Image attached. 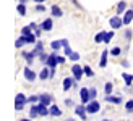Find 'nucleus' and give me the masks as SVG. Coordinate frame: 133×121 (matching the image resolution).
I'll return each instance as SVG.
<instances>
[{
    "label": "nucleus",
    "instance_id": "obj_1",
    "mask_svg": "<svg viewBox=\"0 0 133 121\" xmlns=\"http://www.w3.org/2000/svg\"><path fill=\"white\" fill-rule=\"evenodd\" d=\"M71 74H73V78H75V81H81V78L84 76V68L81 65H73L71 66Z\"/></svg>",
    "mask_w": 133,
    "mask_h": 121
},
{
    "label": "nucleus",
    "instance_id": "obj_2",
    "mask_svg": "<svg viewBox=\"0 0 133 121\" xmlns=\"http://www.w3.org/2000/svg\"><path fill=\"white\" fill-rule=\"evenodd\" d=\"M109 24H110V28L112 29H120L123 24V18H120V15H115V16H112L109 19Z\"/></svg>",
    "mask_w": 133,
    "mask_h": 121
},
{
    "label": "nucleus",
    "instance_id": "obj_3",
    "mask_svg": "<svg viewBox=\"0 0 133 121\" xmlns=\"http://www.w3.org/2000/svg\"><path fill=\"white\" fill-rule=\"evenodd\" d=\"M75 113H76V116L81 118V121H86V119H88V110H86V105H84V103L76 105V107H75Z\"/></svg>",
    "mask_w": 133,
    "mask_h": 121
},
{
    "label": "nucleus",
    "instance_id": "obj_4",
    "mask_svg": "<svg viewBox=\"0 0 133 121\" xmlns=\"http://www.w3.org/2000/svg\"><path fill=\"white\" fill-rule=\"evenodd\" d=\"M86 110H88V115H94L101 110V103L97 102V100H91V102L86 105Z\"/></svg>",
    "mask_w": 133,
    "mask_h": 121
},
{
    "label": "nucleus",
    "instance_id": "obj_5",
    "mask_svg": "<svg viewBox=\"0 0 133 121\" xmlns=\"http://www.w3.org/2000/svg\"><path fill=\"white\" fill-rule=\"evenodd\" d=\"M79 99H81V103H84V105H88L91 102L89 89H88V87H81V89H79Z\"/></svg>",
    "mask_w": 133,
    "mask_h": 121
},
{
    "label": "nucleus",
    "instance_id": "obj_6",
    "mask_svg": "<svg viewBox=\"0 0 133 121\" xmlns=\"http://www.w3.org/2000/svg\"><path fill=\"white\" fill-rule=\"evenodd\" d=\"M52 100H54V97H52L50 94H47V92L39 94V103H42L45 107H50L52 105Z\"/></svg>",
    "mask_w": 133,
    "mask_h": 121
},
{
    "label": "nucleus",
    "instance_id": "obj_7",
    "mask_svg": "<svg viewBox=\"0 0 133 121\" xmlns=\"http://www.w3.org/2000/svg\"><path fill=\"white\" fill-rule=\"evenodd\" d=\"M23 74H24V79H26V81H29V82H34L36 78H37V74L29 68V66H26V68L23 70Z\"/></svg>",
    "mask_w": 133,
    "mask_h": 121
},
{
    "label": "nucleus",
    "instance_id": "obj_8",
    "mask_svg": "<svg viewBox=\"0 0 133 121\" xmlns=\"http://www.w3.org/2000/svg\"><path fill=\"white\" fill-rule=\"evenodd\" d=\"M49 66V68H55V66L58 65V55H57V52H52L50 55H49V60H47V63H45Z\"/></svg>",
    "mask_w": 133,
    "mask_h": 121
},
{
    "label": "nucleus",
    "instance_id": "obj_9",
    "mask_svg": "<svg viewBox=\"0 0 133 121\" xmlns=\"http://www.w3.org/2000/svg\"><path fill=\"white\" fill-rule=\"evenodd\" d=\"M75 82H76L75 78H65V79H63V84H62L63 90H65V92H68V90L71 89V87L75 86Z\"/></svg>",
    "mask_w": 133,
    "mask_h": 121
},
{
    "label": "nucleus",
    "instance_id": "obj_10",
    "mask_svg": "<svg viewBox=\"0 0 133 121\" xmlns=\"http://www.w3.org/2000/svg\"><path fill=\"white\" fill-rule=\"evenodd\" d=\"M42 28V31H45V32H49V31H52V28H54V21H52V18H47V19H44V21L39 24Z\"/></svg>",
    "mask_w": 133,
    "mask_h": 121
},
{
    "label": "nucleus",
    "instance_id": "obj_11",
    "mask_svg": "<svg viewBox=\"0 0 133 121\" xmlns=\"http://www.w3.org/2000/svg\"><path fill=\"white\" fill-rule=\"evenodd\" d=\"M105 102L107 103H114V105H120L122 103V95H105Z\"/></svg>",
    "mask_w": 133,
    "mask_h": 121
},
{
    "label": "nucleus",
    "instance_id": "obj_12",
    "mask_svg": "<svg viewBox=\"0 0 133 121\" xmlns=\"http://www.w3.org/2000/svg\"><path fill=\"white\" fill-rule=\"evenodd\" d=\"M26 103H28V97L23 92H18L15 97V105H26Z\"/></svg>",
    "mask_w": 133,
    "mask_h": 121
},
{
    "label": "nucleus",
    "instance_id": "obj_13",
    "mask_svg": "<svg viewBox=\"0 0 133 121\" xmlns=\"http://www.w3.org/2000/svg\"><path fill=\"white\" fill-rule=\"evenodd\" d=\"M39 79L41 81H47V79H50V68L47 65L44 66V68L41 70V73H39Z\"/></svg>",
    "mask_w": 133,
    "mask_h": 121
},
{
    "label": "nucleus",
    "instance_id": "obj_14",
    "mask_svg": "<svg viewBox=\"0 0 133 121\" xmlns=\"http://www.w3.org/2000/svg\"><path fill=\"white\" fill-rule=\"evenodd\" d=\"M21 57L26 60V63H28V65H32V62H34V58H36V53L34 52H23L21 53Z\"/></svg>",
    "mask_w": 133,
    "mask_h": 121
},
{
    "label": "nucleus",
    "instance_id": "obj_15",
    "mask_svg": "<svg viewBox=\"0 0 133 121\" xmlns=\"http://www.w3.org/2000/svg\"><path fill=\"white\" fill-rule=\"evenodd\" d=\"M107 55H110V50L105 49L101 53V60H99V66H101V68H105V66H107Z\"/></svg>",
    "mask_w": 133,
    "mask_h": 121
},
{
    "label": "nucleus",
    "instance_id": "obj_16",
    "mask_svg": "<svg viewBox=\"0 0 133 121\" xmlns=\"http://www.w3.org/2000/svg\"><path fill=\"white\" fill-rule=\"evenodd\" d=\"M131 21H133V8H130V10H127V11L123 13V24L127 26Z\"/></svg>",
    "mask_w": 133,
    "mask_h": 121
},
{
    "label": "nucleus",
    "instance_id": "obj_17",
    "mask_svg": "<svg viewBox=\"0 0 133 121\" xmlns=\"http://www.w3.org/2000/svg\"><path fill=\"white\" fill-rule=\"evenodd\" d=\"M32 52L36 53V57H39V55L44 52V42H42V40H37V42L34 44V49H32Z\"/></svg>",
    "mask_w": 133,
    "mask_h": 121
},
{
    "label": "nucleus",
    "instance_id": "obj_18",
    "mask_svg": "<svg viewBox=\"0 0 133 121\" xmlns=\"http://www.w3.org/2000/svg\"><path fill=\"white\" fill-rule=\"evenodd\" d=\"M115 10H117V15H123V13L127 11V2H125V0H120V2L117 3V6H115Z\"/></svg>",
    "mask_w": 133,
    "mask_h": 121
},
{
    "label": "nucleus",
    "instance_id": "obj_19",
    "mask_svg": "<svg viewBox=\"0 0 133 121\" xmlns=\"http://www.w3.org/2000/svg\"><path fill=\"white\" fill-rule=\"evenodd\" d=\"M50 11H52V16H55V18L63 16V11H62V8H60L58 5H52V6H50Z\"/></svg>",
    "mask_w": 133,
    "mask_h": 121
},
{
    "label": "nucleus",
    "instance_id": "obj_20",
    "mask_svg": "<svg viewBox=\"0 0 133 121\" xmlns=\"http://www.w3.org/2000/svg\"><path fill=\"white\" fill-rule=\"evenodd\" d=\"M49 111H50V116H62V110L58 108L55 103H52L49 107Z\"/></svg>",
    "mask_w": 133,
    "mask_h": 121
},
{
    "label": "nucleus",
    "instance_id": "obj_21",
    "mask_svg": "<svg viewBox=\"0 0 133 121\" xmlns=\"http://www.w3.org/2000/svg\"><path fill=\"white\" fill-rule=\"evenodd\" d=\"M37 107H39V116H50L49 107H45L42 103H37Z\"/></svg>",
    "mask_w": 133,
    "mask_h": 121
},
{
    "label": "nucleus",
    "instance_id": "obj_22",
    "mask_svg": "<svg viewBox=\"0 0 133 121\" xmlns=\"http://www.w3.org/2000/svg\"><path fill=\"white\" fill-rule=\"evenodd\" d=\"M39 116V107H37V103H32L31 105V108H29V118H37Z\"/></svg>",
    "mask_w": 133,
    "mask_h": 121
},
{
    "label": "nucleus",
    "instance_id": "obj_23",
    "mask_svg": "<svg viewBox=\"0 0 133 121\" xmlns=\"http://www.w3.org/2000/svg\"><path fill=\"white\" fill-rule=\"evenodd\" d=\"M105 34H107V31H101V32H97V34L94 36V42H96V44H101V42H104Z\"/></svg>",
    "mask_w": 133,
    "mask_h": 121
},
{
    "label": "nucleus",
    "instance_id": "obj_24",
    "mask_svg": "<svg viewBox=\"0 0 133 121\" xmlns=\"http://www.w3.org/2000/svg\"><path fill=\"white\" fill-rule=\"evenodd\" d=\"M122 78L125 81V84H127L128 87H131V84H133V74H130V73H123Z\"/></svg>",
    "mask_w": 133,
    "mask_h": 121
},
{
    "label": "nucleus",
    "instance_id": "obj_25",
    "mask_svg": "<svg viewBox=\"0 0 133 121\" xmlns=\"http://www.w3.org/2000/svg\"><path fill=\"white\" fill-rule=\"evenodd\" d=\"M62 47H63L62 45V40H52V42H50V49L54 50V52H58Z\"/></svg>",
    "mask_w": 133,
    "mask_h": 121
},
{
    "label": "nucleus",
    "instance_id": "obj_26",
    "mask_svg": "<svg viewBox=\"0 0 133 121\" xmlns=\"http://www.w3.org/2000/svg\"><path fill=\"white\" fill-rule=\"evenodd\" d=\"M104 92H105V95H110V94L114 92V84H112V82H105L104 84Z\"/></svg>",
    "mask_w": 133,
    "mask_h": 121
},
{
    "label": "nucleus",
    "instance_id": "obj_27",
    "mask_svg": "<svg viewBox=\"0 0 133 121\" xmlns=\"http://www.w3.org/2000/svg\"><path fill=\"white\" fill-rule=\"evenodd\" d=\"M16 11H18L21 16H24V15H26V3H18V5H16Z\"/></svg>",
    "mask_w": 133,
    "mask_h": 121
},
{
    "label": "nucleus",
    "instance_id": "obj_28",
    "mask_svg": "<svg viewBox=\"0 0 133 121\" xmlns=\"http://www.w3.org/2000/svg\"><path fill=\"white\" fill-rule=\"evenodd\" d=\"M26 44V39H24V36H19L18 39H16V42H15V47L16 49H21V47Z\"/></svg>",
    "mask_w": 133,
    "mask_h": 121
},
{
    "label": "nucleus",
    "instance_id": "obj_29",
    "mask_svg": "<svg viewBox=\"0 0 133 121\" xmlns=\"http://www.w3.org/2000/svg\"><path fill=\"white\" fill-rule=\"evenodd\" d=\"M83 68H84V76H88V78H94V71L91 70V66H88V65H84Z\"/></svg>",
    "mask_w": 133,
    "mask_h": 121
},
{
    "label": "nucleus",
    "instance_id": "obj_30",
    "mask_svg": "<svg viewBox=\"0 0 133 121\" xmlns=\"http://www.w3.org/2000/svg\"><path fill=\"white\" fill-rule=\"evenodd\" d=\"M110 55L112 57H120L122 55V49H120V47H114V49H110Z\"/></svg>",
    "mask_w": 133,
    "mask_h": 121
},
{
    "label": "nucleus",
    "instance_id": "obj_31",
    "mask_svg": "<svg viewBox=\"0 0 133 121\" xmlns=\"http://www.w3.org/2000/svg\"><path fill=\"white\" fill-rule=\"evenodd\" d=\"M31 32H34V31H32V29H31V26L28 24V26H24V28L21 29V36H29Z\"/></svg>",
    "mask_w": 133,
    "mask_h": 121
},
{
    "label": "nucleus",
    "instance_id": "obj_32",
    "mask_svg": "<svg viewBox=\"0 0 133 121\" xmlns=\"http://www.w3.org/2000/svg\"><path fill=\"white\" fill-rule=\"evenodd\" d=\"M114 39V31H109L107 34H105V39H104V44H109L110 40Z\"/></svg>",
    "mask_w": 133,
    "mask_h": 121
},
{
    "label": "nucleus",
    "instance_id": "obj_33",
    "mask_svg": "<svg viewBox=\"0 0 133 121\" xmlns=\"http://www.w3.org/2000/svg\"><path fill=\"white\" fill-rule=\"evenodd\" d=\"M28 103H39V95H29L28 97Z\"/></svg>",
    "mask_w": 133,
    "mask_h": 121
},
{
    "label": "nucleus",
    "instance_id": "obj_34",
    "mask_svg": "<svg viewBox=\"0 0 133 121\" xmlns=\"http://www.w3.org/2000/svg\"><path fill=\"white\" fill-rule=\"evenodd\" d=\"M89 97H91V100H96V97H97V89L96 87H91L89 89Z\"/></svg>",
    "mask_w": 133,
    "mask_h": 121
},
{
    "label": "nucleus",
    "instance_id": "obj_35",
    "mask_svg": "<svg viewBox=\"0 0 133 121\" xmlns=\"http://www.w3.org/2000/svg\"><path fill=\"white\" fill-rule=\"evenodd\" d=\"M39 60H41V63H47V60H49V55H47V53H45V52H42L41 53V55H39Z\"/></svg>",
    "mask_w": 133,
    "mask_h": 121
},
{
    "label": "nucleus",
    "instance_id": "obj_36",
    "mask_svg": "<svg viewBox=\"0 0 133 121\" xmlns=\"http://www.w3.org/2000/svg\"><path fill=\"white\" fill-rule=\"evenodd\" d=\"M79 57H81V55H79L78 52H73V53H71V55H70L68 58L71 60V62H78V60H79Z\"/></svg>",
    "mask_w": 133,
    "mask_h": 121
},
{
    "label": "nucleus",
    "instance_id": "obj_37",
    "mask_svg": "<svg viewBox=\"0 0 133 121\" xmlns=\"http://www.w3.org/2000/svg\"><path fill=\"white\" fill-rule=\"evenodd\" d=\"M36 11H37V13H44V11H45L44 3H36Z\"/></svg>",
    "mask_w": 133,
    "mask_h": 121
},
{
    "label": "nucleus",
    "instance_id": "obj_38",
    "mask_svg": "<svg viewBox=\"0 0 133 121\" xmlns=\"http://www.w3.org/2000/svg\"><path fill=\"white\" fill-rule=\"evenodd\" d=\"M125 110H127V111H133V100H128V102L125 103Z\"/></svg>",
    "mask_w": 133,
    "mask_h": 121
},
{
    "label": "nucleus",
    "instance_id": "obj_39",
    "mask_svg": "<svg viewBox=\"0 0 133 121\" xmlns=\"http://www.w3.org/2000/svg\"><path fill=\"white\" fill-rule=\"evenodd\" d=\"M63 53H65V55H66V57H70V55H71V53H73V50L70 49V45H66V47H63Z\"/></svg>",
    "mask_w": 133,
    "mask_h": 121
},
{
    "label": "nucleus",
    "instance_id": "obj_40",
    "mask_svg": "<svg viewBox=\"0 0 133 121\" xmlns=\"http://www.w3.org/2000/svg\"><path fill=\"white\" fill-rule=\"evenodd\" d=\"M66 107H75V103H73V100L71 99H65V102H63Z\"/></svg>",
    "mask_w": 133,
    "mask_h": 121
},
{
    "label": "nucleus",
    "instance_id": "obj_41",
    "mask_svg": "<svg viewBox=\"0 0 133 121\" xmlns=\"http://www.w3.org/2000/svg\"><path fill=\"white\" fill-rule=\"evenodd\" d=\"M125 39H127V40H130V39H131V31H130V29L125 31Z\"/></svg>",
    "mask_w": 133,
    "mask_h": 121
},
{
    "label": "nucleus",
    "instance_id": "obj_42",
    "mask_svg": "<svg viewBox=\"0 0 133 121\" xmlns=\"http://www.w3.org/2000/svg\"><path fill=\"white\" fill-rule=\"evenodd\" d=\"M29 26H31V29H32V31L39 28V24H36V23H29Z\"/></svg>",
    "mask_w": 133,
    "mask_h": 121
},
{
    "label": "nucleus",
    "instance_id": "obj_43",
    "mask_svg": "<svg viewBox=\"0 0 133 121\" xmlns=\"http://www.w3.org/2000/svg\"><path fill=\"white\" fill-rule=\"evenodd\" d=\"M65 63V57H60L58 55V65H63Z\"/></svg>",
    "mask_w": 133,
    "mask_h": 121
},
{
    "label": "nucleus",
    "instance_id": "obj_44",
    "mask_svg": "<svg viewBox=\"0 0 133 121\" xmlns=\"http://www.w3.org/2000/svg\"><path fill=\"white\" fill-rule=\"evenodd\" d=\"M23 108H24V105H15V110L16 111H21Z\"/></svg>",
    "mask_w": 133,
    "mask_h": 121
},
{
    "label": "nucleus",
    "instance_id": "obj_45",
    "mask_svg": "<svg viewBox=\"0 0 133 121\" xmlns=\"http://www.w3.org/2000/svg\"><path fill=\"white\" fill-rule=\"evenodd\" d=\"M55 76V68H50V79H54Z\"/></svg>",
    "mask_w": 133,
    "mask_h": 121
},
{
    "label": "nucleus",
    "instance_id": "obj_46",
    "mask_svg": "<svg viewBox=\"0 0 133 121\" xmlns=\"http://www.w3.org/2000/svg\"><path fill=\"white\" fill-rule=\"evenodd\" d=\"M122 66H125V68H128V66H130V63L127 62V60H123V62H122Z\"/></svg>",
    "mask_w": 133,
    "mask_h": 121
},
{
    "label": "nucleus",
    "instance_id": "obj_47",
    "mask_svg": "<svg viewBox=\"0 0 133 121\" xmlns=\"http://www.w3.org/2000/svg\"><path fill=\"white\" fill-rule=\"evenodd\" d=\"M60 40H62V45H63V47L68 45V40H66V39H60Z\"/></svg>",
    "mask_w": 133,
    "mask_h": 121
},
{
    "label": "nucleus",
    "instance_id": "obj_48",
    "mask_svg": "<svg viewBox=\"0 0 133 121\" xmlns=\"http://www.w3.org/2000/svg\"><path fill=\"white\" fill-rule=\"evenodd\" d=\"M19 121H34L32 118H23V119H19Z\"/></svg>",
    "mask_w": 133,
    "mask_h": 121
},
{
    "label": "nucleus",
    "instance_id": "obj_49",
    "mask_svg": "<svg viewBox=\"0 0 133 121\" xmlns=\"http://www.w3.org/2000/svg\"><path fill=\"white\" fill-rule=\"evenodd\" d=\"M34 2H36V3H44L45 0H34Z\"/></svg>",
    "mask_w": 133,
    "mask_h": 121
},
{
    "label": "nucleus",
    "instance_id": "obj_50",
    "mask_svg": "<svg viewBox=\"0 0 133 121\" xmlns=\"http://www.w3.org/2000/svg\"><path fill=\"white\" fill-rule=\"evenodd\" d=\"M26 2H28V0H19V3H26Z\"/></svg>",
    "mask_w": 133,
    "mask_h": 121
},
{
    "label": "nucleus",
    "instance_id": "obj_51",
    "mask_svg": "<svg viewBox=\"0 0 133 121\" xmlns=\"http://www.w3.org/2000/svg\"><path fill=\"white\" fill-rule=\"evenodd\" d=\"M102 121H110V119H107V118H105V119H102Z\"/></svg>",
    "mask_w": 133,
    "mask_h": 121
}]
</instances>
